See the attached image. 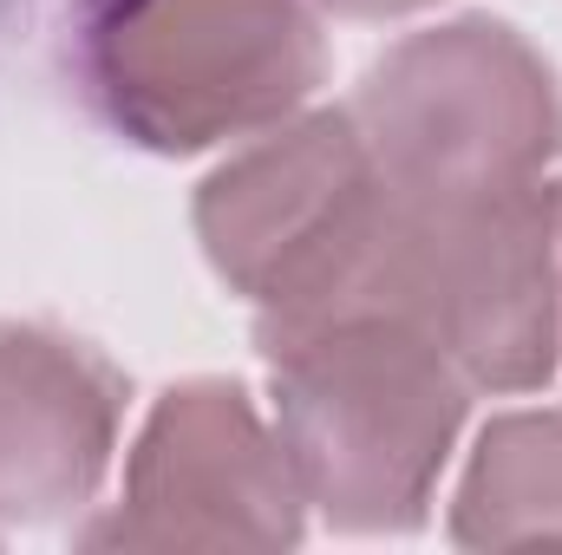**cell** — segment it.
<instances>
[{"label": "cell", "instance_id": "8", "mask_svg": "<svg viewBox=\"0 0 562 555\" xmlns=\"http://www.w3.org/2000/svg\"><path fill=\"white\" fill-rule=\"evenodd\" d=\"M334 13H367V20H380V13H406V7H425V0H327Z\"/></svg>", "mask_w": 562, "mask_h": 555}, {"label": "cell", "instance_id": "7", "mask_svg": "<svg viewBox=\"0 0 562 555\" xmlns=\"http://www.w3.org/2000/svg\"><path fill=\"white\" fill-rule=\"evenodd\" d=\"M458 543H530L562 536V412L497 418L477 444V464L464 477Z\"/></svg>", "mask_w": 562, "mask_h": 555}, {"label": "cell", "instance_id": "2", "mask_svg": "<svg viewBox=\"0 0 562 555\" xmlns=\"http://www.w3.org/2000/svg\"><path fill=\"white\" fill-rule=\"evenodd\" d=\"M400 223V190L380 177L353 112H321L256 144L196 203L210 262L262 307V333L353 320Z\"/></svg>", "mask_w": 562, "mask_h": 555}, {"label": "cell", "instance_id": "1", "mask_svg": "<svg viewBox=\"0 0 562 555\" xmlns=\"http://www.w3.org/2000/svg\"><path fill=\"white\" fill-rule=\"evenodd\" d=\"M281 451L301 497L340 530H406L464 418V373L438 340L386 314L262 333Z\"/></svg>", "mask_w": 562, "mask_h": 555}, {"label": "cell", "instance_id": "4", "mask_svg": "<svg viewBox=\"0 0 562 555\" xmlns=\"http://www.w3.org/2000/svg\"><path fill=\"white\" fill-rule=\"evenodd\" d=\"M92 79L112 118L157 150L243 138L321 79L307 0H105Z\"/></svg>", "mask_w": 562, "mask_h": 555}, {"label": "cell", "instance_id": "5", "mask_svg": "<svg viewBox=\"0 0 562 555\" xmlns=\"http://www.w3.org/2000/svg\"><path fill=\"white\" fill-rule=\"evenodd\" d=\"M301 503V477L243 386L196 380L150 412L125 517L99 523L92 543H294Z\"/></svg>", "mask_w": 562, "mask_h": 555}, {"label": "cell", "instance_id": "6", "mask_svg": "<svg viewBox=\"0 0 562 555\" xmlns=\"http://www.w3.org/2000/svg\"><path fill=\"white\" fill-rule=\"evenodd\" d=\"M119 431V373L46 327H0V517L86 503Z\"/></svg>", "mask_w": 562, "mask_h": 555}, {"label": "cell", "instance_id": "3", "mask_svg": "<svg viewBox=\"0 0 562 555\" xmlns=\"http://www.w3.org/2000/svg\"><path fill=\"white\" fill-rule=\"evenodd\" d=\"M353 125L400 196L471 203L543 177L562 144V99L510 26L458 20L373 66Z\"/></svg>", "mask_w": 562, "mask_h": 555}]
</instances>
